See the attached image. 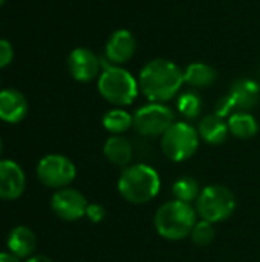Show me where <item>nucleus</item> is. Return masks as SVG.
<instances>
[{
	"label": "nucleus",
	"instance_id": "1",
	"mask_svg": "<svg viewBox=\"0 0 260 262\" xmlns=\"http://www.w3.org/2000/svg\"><path fill=\"white\" fill-rule=\"evenodd\" d=\"M138 84L139 92L150 103H166L181 91L184 71L167 58H155L141 69Z\"/></svg>",
	"mask_w": 260,
	"mask_h": 262
},
{
	"label": "nucleus",
	"instance_id": "2",
	"mask_svg": "<svg viewBox=\"0 0 260 262\" xmlns=\"http://www.w3.org/2000/svg\"><path fill=\"white\" fill-rule=\"evenodd\" d=\"M116 189L121 198L129 204L143 206L158 196L161 190V177L158 170L147 163H132L123 169Z\"/></svg>",
	"mask_w": 260,
	"mask_h": 262
},
{
	"label": "nucleus",
	"instance_id": "3",
	"mask_svg": "<svg viewBox=\"0 0 260 262\" xmlns=\"http://www.w3.org/2000/svg\"><path fill=\"white\" fill-rule=\"evenodd\" d=\"M196 223L198 212L195 206L178 200H170L161 204L153 218L156 233L166 241H182L190 236Z\"/></svg>",
	"mask_w": 260,
	"mask_h": 262
},
{
	"label": "nucleus",
	"instance_id": "4",
	"mask_svg": "<svg viewBox=\"0 0 260 262\" xmlns=\"http://www.w3.org/2000/svg\"><path fill=\"white\" fill-rule=\"evenodd\" d=\"M98 92L100 95L115 107L130 106L138 94L139 84L138 80L121 66H104L98 78Z\"/></svg>",
	"mask_w": 260,
	"mask_h": 262
},
{
	"label": "nucleus",
	"instance_id": "5",
	"mask_svg": "<svg viewBox=\"0 0 260 262\" xmlns=\"http://www.w3.org/2000/svg\"><path fill=\"white\" fill-rule=\"evenodd\" d=\"M195 209L199 220L218 224L228 220L234 213L236 196L227 186L210 184L201 190L195 203Z\"/></svg>",
	"mask_w": 260,
	"mask_h": 262
},
{
	"label": "nucleus",
	"instance_id": "6",
	"mask_svg": "<svg viewBox=\"0 0 260 262\" xmlns=\"http://www.w3.org/2000/svg\"><path fill=\"white\" fill-rule=\"evenodd\" d=\"M199 143L201 138L196 127L187 121H175L161 137V152L167 160L182 163L198 152Z\"/></svg>",
	"mask_w": 260,
	"mask_h": 262
},
{
	"label": "nucleus",
	"instance_id": "7",
	"mask_svg": "<svg viewBox=\"0 0 260 262\" xmlns=\"http://www.w3.org/2000/svg\"><path fill=\"white\" fill-rule=\"evenodd\" d=\"M175 123V112L164 103H149L133 114V129L144 138H158Z\"/></svg>",
	"mask_w": 260,
	"mask_h": 262
},
{
	"label": "nucleus",
	"instance_id": "8",
	"mask_svg": "<svg viewBox=\"0 0 260 262\" xmlns=\"http://www.w3.org/2000/svg\"><path fill=\"white\" fill-rule=\"evenodd\" d=\"M77 177V167L64 155L51 154L43 157L37 164V178L40 183L49 189H64L69 187L70 183Z\"/></svg>",
	"mask_w": 260,
	"mask_h": 262
},
{
	"label": "nucleus",
	"instance_id": "9",
	"mask_svg": "<svg viewBox=\"0 0 260 262\" xmlns=\"http://www.w3.org/2000/svg\"><path fill=\"white\" fill-rule=\"evenodd\" d=\"M89 203L86 196L77 190L69 187L58 189L51 198L52 212L63 221H78L86 216V209Z\"/></svg>",
	"mask_w": 260,
	"mask_h": 262
},
{
	"label": "nucleus",
	"instance_id": "10",
	"mask_svg": "<svg viewBox=\"0 0 260 262\" xmlns=\"http://www.w3.org/2000/svg\"><path fill=\"white\" fill-rule=\"evenodd\" d=\"M67 68L72 78L81 83H87L100 75L101 60L90 49L77 48L70 52L67 58Z\"/></svg>",
	"mask_w": 260,
	"mask_h": 262
},
{
	"label": "nucleus",
	"instance_id": "11",
	"mask_svg": "<svg viewBox=\"0 0 260 262\" xmlns=\"http://www.w3.org/2000/svg\"><path fill=\"white\" fill-rule=\"evenodd\" d=\"M136 52V38L127 29H118L112 32L106 43V60L109 64L121 66L132 60Z\"/></svg>",
	"mask_w": 260,
	"mask_h": 262
},
{
	"label": "nucleus",
	"instance_id": "12",
	"mask_svg": "<svg viewBox=\"0 0 260 262\" xmlns=\"http://www.w3.org/2000/svg\"><path fill=\"white\" fill-rule=\"evenodd\" d=\"M26 187V177L21 167L11 160L0 161V200L14 201L20 198Z\"/></svg>",
	"mask_w": 260,
	"mask_h": 262
},
{
	"label": "nucleus",
	"instance_id": "13",
	"mask_svg": "<svg viewBox=\"0 0 260 262\" xmlns=\"http://www.w3.org/2000/svg\"><path fill=\"white\" fill-rule=\"evenodd\" d=\"M228 98L231 100L234 112H250L260 101V86L251 78L236 80L228 91Z\"/></svg>",
	"mask_w": 260,
	"mask_h": 262
},
{
	"label": "nucleus",
	"instance_id": "14",
	"mask_svg": "<svg viewBox=\"0 0 260 262\" xmlns=\"http://www.w3.org/2000/svg\"><path fill=\"white\" fill-rule=\"evenodd\" d=\"M103 154L109 163L124 169L132 164L135 157V147L123 135H110L103 146Z\"/></svg>",
	"mask_w": 260,
	"mask_h": 262
},
{
	"label": "nucleus",
	"instance_id": "15",
	"mask_svg": "<svg viewBox=\"0 0 260 262\" xmlns=\"http://www.w3.org/2000/svg\"><path fill=\"white\" fill-rule=\"evenodd\" d=\"M28 114V101L25 95L15 89L0 92V120L6 123H18Z\"/></svg>",
	"mask_w": 260,
	"mask_h": 262
},
{
	"label": "nucleus",
	"instance_id": "16",
	"mask_svg": "<svg viewBox=\"0 0 260 262\" xmlns=\"http://www.w3.org/2000/svg\"><path fill=\"white\" fill-rule=\"evenodd\" d=\"M198 134L204 143L210 146H219L225 143L230 135L228 123L216 114L205 115L198 124Z\"/></svg>",
	"mask_w": 260,
	"mask_h": 262
},
{
	"label": "nucleus",
	"instance_id": "17",
	"mask_svg": "<svg viewBox=\"0 0 260 262\" xmlns=\"http://www.w3.org/2000/svg\"><path fill=\"white\" fill-rule=\"evenodd\" d=\"M6 246H8L9 253H12L18 259H23V258L28 259L35 252L37 239H35L34 232L29 227L17 226L9 232L8 239H6Z\"/></svg>",
	"mask_w": 260,
	"mask_h": 262
},
{
	"label": "nucleus",
	"instance_id": "18",
	"mask_svg": "<svg viewBox=\"0 0 260 262\" xmlns=\"http://www.w3.org/2000/svg\"><path fill=\"white\" fill-rule=\"evenodd\" d=\"M218 80V71L202 61L190 63L184 71V83H187L190 88L195 89H205L216 83Z\"/></svg>",
	"mask_w": 260,
	"mask_h": 262
},
{
	"label": "nucleus",
	"instance_id": "19",
	"mask_svg": "<svg viewBox=\"0 0 260 262\" xmlns=\"http://www.w3.org/2000/svg\"><path fill=\"white\" fill-rule=\"evenodd\" d=\"M228 130L238 140H251L259 132V123L250 112H233L228 117Z\"/></svg>",
	"mask_w": 260,
	"mask_h": 262
},
{
	"label": "nucleus",
	"instance_id": "20",
	"mask_svg": "<svg viewBox=\"0 0 260 262\" xmlns=\"http://www.w3.org/2000/svg\"><path fill=\"white\" fill-rule=\"evenodd\" d=\"M103 127L112 135H123L133 127V115L123 107H113L103 115Z\"/></svg>",
	"mask_w": 260,
	"mask_h": 262
},
{
	"label": "nucleus",
	"instance_id": "21",
	"mask_svg": "<svg viewBox=\"0 0 260 262\" xmlns=\"http://www.w3.org/2000/svg\"><path fill=\"white\" fill-rule=\"evenodd\" d=\"M201 186L198 180L193 177H181L172 184V195L173 200L187 203V204H195L199 193H201Z\"/></svg>",
	"mask_w": 260,
	"mask_h": 262
},
{
	"label": "nucleus",
	"instance_id": "22",
	"mask_svg": "<svg viewBox=\"0 0 260 262\" xmlns=\"http://www.w3.org/2000/svg\"><path fill=\"white\" fill-rule=\"evenodd\" d=\"M176 107L178 112L187 118V120H195L201 115L202 111V98L193 92V91H187L184 94L179 95L178 101H176Z\"/></svg>",
	"mask_w": 260,
	"mask_h": 262
},
{
	"label": "nucleus",
	"instance_id": "23",
	"mask_svg": "<svg viewBox=\"0 0 260 262\" xmlns=\"http://www.w3.org/2000/svg\"><path fill=\"white\" fill-rule=\"evenodd\" d=\"M215 238H216L215 224L204 221V220H198V223L195 224V227L190 233L192 243L198 247H207V246L213 244Z\"/></svg>",
	"mask_w": 260,
	"mask_h": 262
},
{
	"label": "nucleus",
	"instance_id": "24",
	"mask_svg": "<svg viewBox=\"0 0 260 262\" xmlns=\"http://www.w3.org/2000/svg\"><path fill=\"white\" fill-rule=\"evenodd\" d=\"M86 218L97 224V223H101L104 218H106V209L101 206V204H97V203H89L87 209H86Z\"/></svg>",
	"mask_w": 260,
	"mask_h": 262
},
{
	"label": "nucleus",
	"instance_id": "25",
	"mask_svg": "<svg viewBox=\"0 0 260 262\" xmlns=\"http://www.w3.org/2000/svg\"><path fill=\"white\" fill-rule=\"evenodd\" d=\"M233 112H234V109H233V104H231V100L228 98V95H224L216 101V104H215V114L216 115L225 118L227 115L230 117Z\"/></svg>",
	"mask_w": 260,
	"mask_h": 262
},
{
	"label": "nucleus",
	"instance_id": "26",
	"mask_svg": "<svg viewBox=\"0 0 260 262\" xmlns=\"http://www.w3.org/2000/svg\"><path fill=\"white\" fill-rule=\"evenodd\" d=\"M14 57V51H12V45L8 40H0V68L8 66L12 61Z\"/></svg>",
	"mask_w": 260,
	"mask_h": 262
},
{
	"label": "nucleus",
	"instance_id": "27",
	"mask_svg": "<svg viewBox=\"0 0 260 262\" xmlns=\"http://www.w3.org/2000/svg\"><path fill=\"white\" fill-rule=\"evenodd\" d=\"M0 262H20V259L9 252H0Z\"/></svg>",
	"mask_w": 260,
	"mask_h": 262
},
{
	"label": "nucleus",
	"instance_id": "28",
	"mask_svg": "<svg viewBox=\"0 0 260 262\" xmlns=\"http://www.w3.org/2000/svg\"><path fill=\"white\" fill-rule=\"evenodd\" d=\"M26 262H54L52 259H49L48 256H43V255H32L31 258H28Z\"/></svg>",
	"mask_w": 260,
	"mask_h": 262
},
{
	"label": "nucleus",
	"instance_id": "29",
	"mask_svg": "<svg viewBox=\"0 0 260 262\" xmlns=\"http://www.w3.org/2000/svg\"><path fill=\"white\" fill-rule=\"evenodd\" d=\"M0 154H2V138H0Z\"/></svg>",
	"mask_w": 260,
	"mask_h": 262
},
{
	"label": "nucleus",
	"instance_id": "30",
	"mask_svg": "<svg viewBox=\"0 0 260 262\" xmlns=\"http://www.w3.org/2000/svg\"><path fill=\"white\" fill-rule=\"evenodd\" d=\"M3 2H5V0H0V5H3Z\"/></svg>",
	"mask_w": 260,
	"mask_h": 262
}]
</instances>
